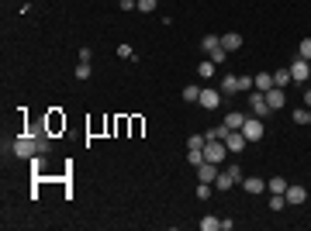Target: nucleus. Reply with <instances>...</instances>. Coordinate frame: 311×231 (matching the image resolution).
I'll use <instances>...</instances> for the list:
<instances>
[{
	"label": "nucleus",
	"mask_w": 311,
	"mask_h": 231,
	"mask_svg": "<svg viewBox=\"0 0 311 231\" xmlns=\"http://www.w3.org/2000/svg\"><path fill=\"white\" fill-rule=\"evenodd\" d=\"M208 59H211L214 66H221V62H225V59H228V52H225V49H221V45H218V49H214V52H208Z\"/></svg>",
	"instance_id": "26"
},
{
	"label": "nucleus",
	"mask_w": 311,
	"mask_h": 231,
	"mask_svg": "<svg viewBox=\"0 0 311 231\" xmlns=\"http://www.w3.org/2000/svg\"><path fill=\"white\" fill-rule=\"evenodd\" d=\"M201 231H221V217H214V214L201 217Z\"/></svg>",
	"instance_id": "18"
},
{
	"label": "nucleus",
	"mask_w": 311,
	"mask_h": 231,
	"mask_svg": "<svg viewBox=\"0 0 311 231\" xmlns=\"http://www.w3.org/2000/svg\"><path fill=\"white\" fill-rule=\"evenodd\" d=\"M311 121V111H294V124H308Z\"/></svg>",
	"instance_id": "33"
},
{
	"label": "nucleus",
	"mask_w": 311,
	"mask_h": 231,
	"mask_svg": "<svg viewBox=\"0 0 311 231\" xmlns=\"http://www.w3.org/2000/svg\"><path fill=\"white\" fill-rule=\"evenodd\" d=\"M156 7H159V0H138V4H135V11H138V14H152Z\"/></svg>",
	"instance_id": "22"
},
{
	"label": "nucleus",
	"mask_w": 311,
	"mask_h": 231,
	"mask_svg": "<svg viewBox=\"0 0 311 231\" xmlns=\"http://www.w3.org/2000/svg\"><path fill=\"white\" fill-rule=\"evenodd\" d=\"M249 111H253L256 117L273 114V111H270V104H266V94H259V90H249Z\"/></svg>",
	"instance_id": "5"
},
{
	"label": "nucleus",
	"mask_w": 311,
	"mask_h": 231,
	"mask_svg": "<svg viewBox=\"0 0 311 231\" xmlns=\"http://www.w3.org/2000/svg\"><path fill=\"white\" fill-rule=\"evenodd\" d=\"M138 0H118V11H135Z\"/></svg>",
	"instance_id": "35"
},
{
	"label": "nucleus",
	"mask_w": 311,
	"mask_h": 231,
	"mask_svg": "<svg viewBox=\"0 0 311 231\" xmlns=\"http://www.w3.org/2000/svg\"><path fill=\"white\" fill-rule=\"evenodd\" d=\"M308 124H311V121H308Z\"/></svg>",
	"instance_id": "38"
},
{
	"label": "nucleus",
	"mask_w": 311,
	"mask_h": 231,
	"mask_svg": "<svg viewBox=\"0 0 311 231\" xmlns=\"http://www.w3.org/2000/svg\"><path fill=\"white\" fill-rule=\"evenodd\" d=\"M201 107H208V111H214L218 104H221V90H211V86H201V100H197Z\"/></svg>",
	"instance_id": "6"
},
{
	"label": "nucleus",
	"mask_w": 311,
	"mask_h": 231,
	"mask_svg": "<svg viewBox=\"0 0 311 231\" xmlns=\"http://www.w3.org/2000/svg\"><path fill=\"white\" fill-rule=\"evenodd\" d=\"M287 187H291V183H287L284 176H273V179H266V190H270V193H287Z\"/></svg>",
	"instance_id": "15"
},
{
	"label": "nucleus",
	"mask_w": 311,
	"mask_h": 231,
	"mask_svg": "<svg viewBox=\"0 0 311 231\" xmlns=\"http://www.w3.org/2000/svg\"><path fill=\"white\" fill-rule=\"evenodd\" d=\"M204 142H208V135H190L187 138V149H204Z\"/></svg>",
	"instance_id": "29"
},
{
	"label": "nucleus",
	"mask_w": 311,
	"mask_h": 231,
	"mask_svg": "<svg viewBox=\"0 0 311 231\" xmlns=\"http://www.w3.org/2000/svg\"><path fill=\"white\" fill-rule=\"evenodd\" d=\"M221 49H225V52H239V49H242V35H239V31H225V35H221Z\"/></svg>",
	"instance_id": "10"
},
{
	"label": "nucleus",
	"mask_w": 311,
	"mask_h": 231,
	"mask_svg": "<svg viewBox=\"0 0 311 231\" xmlns=\"http://www.w3.org/2000/svg\"><path fill=\"white\" fill-rule=\"evenodd\" d=\"M242 135H246V142H259V138L266 135V128H263V117H246V124H242Z\"/></svg>",
	"instance_id": "4"
},
{
	"label": "nucleus",
	"mask_w": 311,
	"mask_h": 231,
	"mask_svg": "<svg viewBox=\"0 0 311 231\" xmlns=\"http://www.w3.org/2000/svg\"><path fill=\"white\" fill-rule=\"evenodd\" d=\"M35 145H38V152H42V155H45L49 149H52V142H49L45 135H35Z\"/></svg>",
	"instance_id": "30"
},
{
	"label": "nucleus",
	"mask_w": 311,
	"mask_h": 231,
	"mask_svg": "<svg viewBox=\"0 0 311 231\" xmlns=\"http://www.w3.org/2000/svg\"><path fill=\"white\" fill-rule=\"evenodd\" d=\"M239 83H242V90H253V86H256L253 76H239Z\"/></svg>",
	"instance_id": "36"
},
{
	"label": "nucleus",
	"mask_w": 311,
	"mask_h": 231,
	"mask_svg": "<svg viewBox=\"0 0 311 231\" xmlns=\"http://www.w3.org/2000/svg\"><path fill=\"white\" fill-rule=\"evenodd\" d=\"M218 173H221V169H218L214 162H208V159L197 166V179H201V183H214V179H218Z\"/></svg>",
	"instance_id": "7"
},
{
	"label": "nucleus",
	"mask_w": 311,
	"mask_h": 231,
	"mask_svg": "<svg viewBox=\"0 0 311 231\" xmlns=\"http://www.w3.org/2000/svg\"><path fill=\"white\" fill-rule=\"evenodd\" d=\"M284 204H287L284 193H273V197H270V211H284Z\"/></svg>",
	"instance_id": "27"
},
{
	"label": "nucleus",
	"mask_w": 311,
	"mask_h": 231,
	"mask_svg": "<svg viewBox=\"0 0 311 231\" xmlns=\"http://www.w3.org/2000/svg\"><path fill=\"white\" fill-rule=\"evenodd\" d=\"M284 197H287V204H294V207H301V204L308 200V190H304L301 183H291V187H287V193H284Z\"/></svg>",
	"instance_id": "8"
},
{
	"label": "nucleus",
	"mask_w": 311,
	"mask_h": 231,
	"mask_svg": "<svg viewBox=\"0 0 311 231\" xmlns=\"http://www.w3.org/2000/svg\"><path fill=\"white\" fill-rule=\"evenodd\" d=\"M76 79H90V62H80L76 66Z\"/></svg>",
	"instance_id": "32"
},
{
	"label": "nucleus",
	"mask_w": 311,
	"mask_h": 231,
	"mask_svg": "<svg viewBox=\"0 0 311 231\" xmlns=\"http://www.w3.org/2000/svg\"><path fill=\"white\" fill-rule=\"evenodd\" d=\"M246 145H249V142H246V135H242V131H228V138H225V149H228L232 155H239Z\"/></svg>",
	"instance_id": "9"
},
{
	"label": "nucleus",
	"mask_w": 311,
	"mask_h": 231,
	"mask_svg": "<svg viewBox=\"0 0 311 231\" xmlns=\"http://www.w3.org/2000/svg\"><path fill=\"white\" fill-rule=\"evenodd\" d=\"M297 56L311 62V38H301V45H297Z\"/></svg>",
	"instance_id": "28"
},
{
	"label": "nucleus",
	"mask_w": 311,
	"mask_h": 231,
	"mask_svg": "<svg viewBox=\"0 0 311 231\" xmlns=\"http://www.w3.org/2000/svg\"><path fill=\"white\" fill-rule=\"evenodd\" d=\"M304 104L311 107V86H304Z\"/></svg>",
	"instance_id": "37"
},
{
	"label": "nucleus",
	"mask_w": 311,
	"mask_h": 231,
	"mask_svg": "<svg viewBox=\"0 0 311 231\" xmlns=\"http://www.w3.org/2000/svg\"><path fill=\"white\" fill-rule=\"evenodd\" d=\"M183 100H187V104H197V100H201V86H197V83L183 86Z\"/></svg>",
	"instance_id": "20"
},
{
	"label": "nucleus",
	"mask_w": 311,
	"mask_h": 231,
	"mask_svg": "<svg viewBox=\"0 0 311 231\" xmlns=\"http://www.w3.org/2000/svg\"><path fill=\"white\" fill-rule=\"evenodd\" d=\"M197 76H201V79H211L214 76V62H211V59H201V62H197Z\"/></svg>",
	"instance_id": "17"
},
{
	"label": "nucleus",
	"mask_w": 311,
	"mask_h": 231,
	"mask_svg": "<svg viewBox=\"0 0 311 231\" xmlns=\"http://www.w3.org/2000/svg\"><path fill=\"white\" fill-rule=\"evenodd\" d=\"M197 197H201V200L214 197V183H201V179H197Z\"/></svg>",
	"instance_id": "23"
},
{
	"label": "nucleus",
	"mask_w": 311,
	"mask_h": 231,
	"mask_svg": "<svg viewBox=\"0 0 311 231\" xmlns=\"http://www.w3.org/2000/svg\"><path fill=\"white\" fill-rule=\"evenodd\" d=\"M253 90H259V94L273 90V73H259V76H256V86H253Z\"/></svg>",
	"instance_id": "16"
},
{
	"label": "nucleus",
	"mask_w": 311,
	"mask_h": 231,
	"mask_svg": "<svg viewBox=\"0 0 311 231\" xmlns=\"http://www.w3.org/2000/svg\"><path fill=\"white\" fill-rule=\"evenodd\" d=\"M284 86H273V90H266V104H270V111H280L284 107Z\"/></svg>",
	"instance_id": "12"
},
{
	"label": "nucleus",
	"mask_w": 311,
	"mask_h": 231,
	"mask_svg": "<svg viewBox=\"0 0 311 231\" xmlns=\"http://www.w3.org/2000/svg\"><path fill=\"white\" fill-rule=\"evenodd\" d=\"M246 117H249V114H242V111H228V117H225V124H228L232 131H242V124H246Z\"/></svg>",
	"instance_id": "14"
},
{
	"label": "nucleus",
	"mask_w": 311,
	"mask_h": 231,
	"mask_svg": "<svg viewBox=\"0 0 311 231\" xmlns=\"http://www.w3.org/2000/svg\"><path fill=\"white\" fill-rule=\"evenodd\" d=\"M11 152L18 155V159H35L38 155V145H35V135H21L11 142Z\"/></svg>",
	"instance_id": "1"
},
{
	"label": "nucleus",
	"mask_w": 311,
	"mask_h": 231,
	"mask_svg": "<svg viewBox=\"0 0 311 231\" xmlns=\"http://www.w3.org/2000/svg\"><path fill=\"white\" fill-rule=\"evenodd\" d=\"M242 190H246V193H263V190H266V183H263L259 176H246V179H242Z\"/></svg>",
	"instance_id": "13"
},
{
	"label": "nucleus",
	"mask_w": 311,
	"mask_h": 231,
	"mask_svg": "<svg viewBox=\"0 0 311 231\" xmlns=\"http://www.w3.org/2000/svg\"><path fill=\"white\" fill-rule=\"evenodd\" d=\"M287 69H291V79H294V83H311V62H308V59L297 56Z\"/></svg>",
	"instance_id": "3"
},
{
	"label": "nucleus",
	"mask_w": 311,
	"mask_h": 231,
	"mask_svg": "<svg viewBox=\"0 0 311 231\" xmlns=\"http://www.w3.org/2000/svg\"><path fill=\"white\" fill-rule=\"evenodd\" d=\"M228 131H232L228 124H218L214 131H208V138H218V142H225V138H228Z\"/></svg>",
	"instance_id": "25"
},
{
	"label": "nucleus",
	"mask_w": 311,
	"mask_h": 231,
	"mask_svg": "<svg viewBox=\"0 0 311 231\" xmlns=\"http://www.w3.org/2000/svg\"><path fill=\"white\" fill-rule=\"evenodd\" d=\"M287 83H294L291 69H277V73H273V86H287Z\"/></svg>",
	"instance_id": "21"
},
{
	"label": "nucleus",
	"mask_w": 311,
	"mask_h": 231,
	"mask_svg": "<svg viewBox=\"0 0 311 231\" xmlns=\"http://www.w3.org/2000/svg\"><path fill=\"white\" fill-rule=\"evenodd\" d=\"M228 176H232L235 183H242V179H246V176H242V166H228Z\"/></svg>",
	"instance_id": "34"
},
{
	"label": "nucleus",
	"mask_w": 311,
	"mask_h": 231,
	"mask_svg": "<svg viewBox=\"0 0 311 231\" xmlns=\"http://www.w3.org/2000/svg\"><path fill=\"white\" fill-rule=\"evenodd\" d=\"M118 56H121V59H138L132 45H118Z\"/></svg>",
	"instance_id": "31"
},
{
	"label": "nucleus",
	"mask_w": 311,
	"mask_h": 231,
	"mask_svg": "<svg viewBox=\"0 0 311 231\" xmlns=\"http://www.w3.org/2000/svg\"><path fill=\"white\" fill-rule=\"evenodd\" d=\"M232 183H235V179L228 176V169H225V173H218V179H214V187H218V190H228Z\"/></svg>",
	"instance_id": "24"
},
{
	"label": "nucleus",
	"mask_w": 311,
	"mask_h": 231,
	"mask_svg": "<svg viewBox=\"0 0 311 231\" xmlns=\"http://www.w3.org/2000/svg\"><path fill=\"white\" fill-rule=\"evenodd\" d=\"M225 155H228L225 142H218V138H208V142H204V159H208V162L221 166V162H225Z\"/></svg>",
	"instance_id": "2"
},
{
	"label": "nucleus",
	"mask_w": 311,
	"mask_h": 231,
	"mask_svg": "<svg viewBox=\"0 0 311 231\" xmlns=\"http://www.w3.org/2000/svg\"><path fill=\"white\" fill-rule=\"evenodd\" d=\"M218 45H221V35H204V38H201V49H204V52H214Z\"/></svg>",
	"instance_id": "19"
},
{
	"label": "nucleus",
	"mask_w": 311,
	"mask_h": 231,
	"mask_svg": "<svg viewBox=\"0 0 311 231\" xmlns=\"http://www.w3.org/2000/svg\"><path fill=\"white\" fill-rule=\"evenodd\" d=\"M218 90H221V97H235V94H242V83H239V76H225Z\"/></svg>",
	"instance_id": "11"
}]
</instances>
